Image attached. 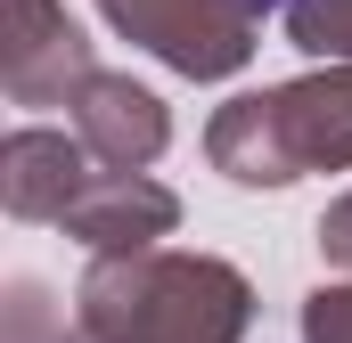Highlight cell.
<instances>
[{
	"mask_svg": "<svg viewBox=\"0 0 352 343\" xmlns=\"http://www.w3.org/2000/svg\"><path fill=\"white\" fill-rule=\"evenodd\" d=\"M246 327H254L246 270L180 246L90 254L66 319L74 343H246Z\"/></svg>",
	"mask_w": 352,
	"mask_h": 343,
	"instance_id": "obj_1",
	"label": "cell"
},
{
	"mask_svg": "<svg viewBox=\"0 0 352 343\" xmlns=\"http://www.w3.org/2000/svg\"><path fill=\"white\" fill-rule=\"evenodd\" d=\"M98 16L148 49L156 66H173L180 82H230L254 66L263 41V0H98Z\"/></svg>",
	"mask_w": 352,
	"mask_h": 343,
	"instance_id": "obj_2",
	"label": "cell"
},
{
	"mask_svg": "<svg viewBox=\"0 0 352 343\" xmlns=\"http://www.w3.org/2000/svg\"><path fill=\"white\" fill-rule=\"evenodd\" d=\"M90 74H98V49L66 16V0H8V25H0V90H8V106H74V90Z\"/></svg>",
	"mask_w": 352,
	"mask_h": 343,
	"instance_id": "obj_3",
	"label": "cell"
},
{
	"mask_svg": "<svg viewBox=\"0 0 352 343\" xmlns=\"http://www.w3.org/2000/svg\"><path fill=\"white\" fill-rule=\"evenodd\" d=\"M66 237H82L90 254H131V246H164L180 229V196L164 188V180H148V172H90L82 196L66 204V221H58Z\"/></svg>",
	"mask_w": 352,
	"mask_h": 343,
	"instance_id": "obj_4",
	"label": "cell"
},
{
	"mask_svg": "<svg viewBox=\"0 0 352 343\" xmlns=\"http://www.w3.org/2000/svg\"><path fill=\"white\" fill-rule=\"evenodd\" d=\"M74 131H82V147L98 156V164H123V172H148L164 147H173V106L156 98L148 82H131V74H90L82 90H74Z\"/></svg>",
	"mask_w": 352,
	"mask_h": 343,
	"instance_id": "obj_5",
	"label": "cell"
},
{
	"mask_svg": "<svg viewBox=\"0 0 352 343\" xmlns=\"http://www.w3.org/2000/svg\"><path fill=\"white\" fill-rule=\"evenodd\" d=\"M90 156L82 131H50V123H16L8 139H0V204H8V221H66V204L82 196L90 180Z\"/></svg>",
	"mask_w": 352,
	"mask_h": 343,
	"instance_id": "obj_6",
	"label": "cell"
},
{
	"mask_svg": "<svg viewBox=\"0 0 352 343\" xmlns=\"http://www.w3.org/2000/svg\"><path fill=\"white\" fill-rule=\"evenodd\" d=\"M270 106H278L295 172H352V58H328V66L278 82Z\"/></svg>",
	"mask_w": 352,
	"mask_h": 343,
	"instance_id": "obj_7",
	"label": "cell"
},
{
	"mask_svg": "<svg viewBox=\"0 0 352 343\" xmlns=\"http://www.w3.org/2000/svg\"><path fill=\"white\" fill-rule=\"evenodd\" d=\"M205 156H213V172H221L230 188H295V180H303L295 156H287V131H278L270 90H238V98L213 106Z\"/></svg>",
	"mask_w": 352,
	"mask_h": 343,
	"instance_id": "obj_8",
	"label": "cell"
},
{
	"mask_svg": "<svg viewBox=\"0 0 352 343\" xmlns=\"http://www.w3.org/2000/svg\"><path fill=\"white\" fill-rule=\"evenodd\" d=\"M278 25H287V41H295L311 66L352 58V0H287V8H278Z\"/></svg>",
	"mask_w": 352,
	"mask_h": 343,
	"instance_id": "obj_9",
	"label": "cell"
},
{
	"mask_svg": "<svg viewBox=\"0 0 352 343\" xmlns=\"http://www.w3.org/2000/svg\"><path fill=\"white\" fill-rule=\"evenodd\" d=\"M8 343H66V319L50 311V286L41 278H16L8 286Z\"/></svg>",
	"mask_w": 352,
	"mask_h": 343,
	"instance_id": "obj_10",
	"label": "cell"
},
{
	"mask_svg": "<svg viewBox=\"0 0 352 343\" xmlns=\"http://www.w3.org/2000/svg\"><path fill=\"white\" fill-rule=\"evenodd\" d=\"M303 343H352V278H320L303 294Z\"/></svg>",
	"mask_w": 352,
	"mask_h": 343,
	"instance_id": "obj_11",
	"label": "cell"
},
{
	"mask_svg": "<svg viewBox=\"0 0 352 343\" xmlns=\"http://www.w3.org/2000/svg\"><path fill=\"white\" fill-rule=\"evenodd\" d=\"M311 246H320V261H328V278H352V188L328 204V213H320Z\"/></svg>",
	"mask_w": 352,
	"mask_h": 343,
	"instance_id": "obj_12",
	"label": "cell"
}]
</instances>
